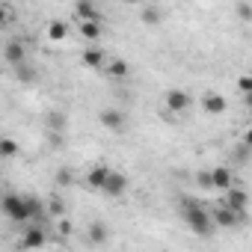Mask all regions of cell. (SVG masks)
Returning a JSON list of instances; mask_svg holds the SVG:
<instances>
[{"label":"cell","mask_w":252,"mask_h":252,"mask_svg":"<svg viewBox=\"0 0 252 252\" xmlns=\"http://www.w3.org/2000/svg\"><path fill=\"white\" fill-rule=\"evenodd\" d=\"M181 214H184V222L190 225V231L199 234V237H208V234L217 228L211 211H208L202 202H196V199H181Z\"/></svg>","instance_id":"obj_1"},{"label":"cell","mask_w":252,"mask_h":252,"mask_svg":"<svg viewBox=\"0 0 252 252\" xmlns=\"http://www.w3.org/2000/svg\"><path fill=\"white\" fill-rule=\"evenodd\" d=\"M0 211H3L12 222L18 225H27L33 222V214H30V205H27V196H18V193H6L0 199Z\"/></svg>","instance_id":"obj_2"},{"label":"cell","mask_w":252,"mask_h":252,"mask_svg":"<svg viewBox=\"0 0 252 252\" xmlns=\"http://www.w3.org/2000/svg\"><path fill=\"white\" fill-rule=\"evenodd\" d=\"M211 217H214L217 228H237V225H240V220H243V214H240V211H234V208H228L222 199L211 208Z\"/></svg>","instance_id":"obj_3"},{"label":"cell","mask_w":252,"mask_h":252,"mask_svg":"<svg viewBox=\"0 0 252 252\" xmlns=\"http://www.w3.org/2000/svg\"><path fill=\"white\" fill-rule=\"evenodd\" d=\"M48 243V228L42 222H27L24 225V234H21V249H39Z\"/></svg>","instance_id":"obj_4"},{"label":"cell","mask_w":252,"mask_h":252,"mask_svg":"<svg viewBox=\"0 0 252 252\" xmlns=\"http://www.w3.org/2000/svg\"><path fill=\"white\" fill-rule=\"evenodd\" d=\"M101 125H104L107 131H113V134H122V131H125V125H128V119H125L122 110L107 107V110H101Z\"/></svg>","instance_id":"obj_5"},{"label":"cell","mask_w":252,"mask_h":252,"mask_svg":"<svg viewBox=\"0 0 252 252\" xmlns=\"http://www.w3.org/2000/svg\"><path fill=\"white\" fill-rule=\"evenodd\" d=\"M190 107H193L190 92H184V89H169V92H166V110H172V113H187Z\"/></svg>","instance_id":"obj_6"},{"label":"cell","mask_w":252,"mask_h":252,"mask_svg":"<svg viewBox=\"0 0 252 252\" xmlns=\"http://www.w3.org/2000/svg\"><path fill=\"white\" fill-rule=\"evenodd\" d=\"M3 60L15 68V65H21V63H27V51H24V42L21 39H9L6 42V48H3Z\"/></svg>","instance_id":"obj_7"},{"label":"cell","mask_w":252,"mask_h":252,"mask_svg":"<svg viewBox=\"0 0 252 252\" xmlns=\"http://www.w3.org/2000/svg\"><path fill=\"white\" fill-rule=\"evenodd\" d=\"M222 202H225L228 208H234V211H240V214H243V211H246V205H249V193H246V190H240V187L234 184V187H228V190H225Z\"/></svg>","instance_id":"obj_8"},{"label":"cell","mask_w":252,"mask_h":252,"mask_svg":"<svg viewBox=\"0 0 252 252\" xmlns=\"http://www.w3.org/2000/svg\"><path fill=\"white\" fill-rule=\"evenodd\" d=\"M225 107H228V101H225L220 92H205V98H202V110H205L208 116H220V113H225Z\"/></svg>","instance_id":"obj_9"},{"label":"cell","mask_w":252,"mask_h":252,"mask_svg":"<svg viewBox=\"0 0 252 252\" xmlns=\"http://www.w3.org/2000/svg\"><path fill=\"white\" fill-rule=\"evenodd\" d=\"M125 190H128V178H125L122 172H110V178H107V184H104V190L101 193H107V196H122Z\"/></svg>","instance_id":"obj_10"},{"label":"cell","mask_w":252,"mask_h":252,"mask_svg":"<svg viewBox=\"0 0 252 252\" xmlns=\"http://www.w3.org/2000/svg\"><path fill=\"white\" fill-rule=\"evenodd\" d=\"M107 178H110V169H107V166H92V169L86 172V187H92V190H104Z\"/></svg>","instance_id":"obj_11"},{"label":"cell","mask_w":252,"mask_h":252,"mask_svg":"<svg viewBox=\"0 0 252 252\" xmlns=\"http://www.w3.org/2000/svg\"><path fill=\"white\" fill-rule=\"evenodd\" d=\"M214 172V190H228V187H234V175H231V169L228 166H214L211 169Z\"/></svg>","instance_id":"obj_12"},{"label":"cell","mask_w":252,"mask_h":252,"mask_svg":"<svg viewBox=\"0 0 252 252\" xmlns=\"http://www.w3.org/2000/svg\"><path fill=\"white\" fill-rule=\"evenodd\" d=\"M74 15H77L80 21H98V18H101V15H98V6L92 3V0H77Z\"/></svg>","instance_id":"obj_13"},{"label":"cell","mask_w":252,"mask_h":252,"mask_svg":"<svg viewBox=\"0 0 252 252\" xmlns=\"http://www.w3.org/2000/svg\"><path fill=\"white\" fill-rule=\"evenodd\" d=\"M80 60H83L86 68H104V65H107V57H104V51H98V48H86Z\"/></svg>","instance_id":"obj_14"},{"label":"cell","mask_w":252,"mask_h":252,"mask_svg":"<svg viewBox=\"0 0 252 252\" xmlns=\"http://www.w3.org/2000/svg\"><path fill=\"white\" fill-rule=\"evenodd\" d=\"M45 125L54 131V134H63V128H65V113H60V110H51L48 116H45Z\"/></svg>","instance_id":"obj_15"},{"label":"cell","mask_w":252,"mask_h":252,"mask_svg":"<svg viewBox=\"0 0 252 252\" xmlns=\"http://www.w3.org/2000/svg\"><path fill=\"white\" fill-rule=\"evenodd\" d=\"M107 74L110 77H116V80H122V77H128V63L125 60H107Z\"/></svg>","instance_id":"obj_16"},{"label":"cell","mask_w":252,"mask_h":252,"mask_svg":"<svg viewBox=\"0 0 252 252\" xmlns=\"http://www.w3.org/2000/svg\"><path fill=\"white\" fill-rule=\"evenodd\" d=\"M80 36H83L86 42L101 39V24H98V21H80Z\"/></svg>","instance_id":"obj_17"},{"label":"cell","mask_w":252,"mask_h":252,"mask_svg":"<svg viewBox=\"0 0 252 252\" xmlns=\"http://www.w3.org/2000/svg\"><path fill=\"white\" fill-rule=\"evenodd\" d=\"M68 36V24H63V21H51L48 24V39L51 42H63Z\"/></svg>","instance_id":"obj_18"},{"label":"cell","mask_w":252,"mask_h":252,"mask_svg":"<svg viewBox=\"0 0 252 252\" xmlns=\"http://www.w3.org/2000/svg\"><path fill=\"white\" fill-rule=\"evenodd\" d=\"M89 243H95V246L107 243V225L104 222H92L89 225Z\"/></svg>","instance_id":"obj_19"},{"label":"cell","mask_w":252,"mask_h":252,"mask_svg":"<svg viewBox=\"0 0 252 252\" xmlns=\"http://www.w3.org/2000/svg\"><path fill=\"white\" fill-rule=\"evenodd\" d=\"M18 155V143L12 137H3L0 140V158H15Z\"/></svg>","instance_id":"obj_20"},{"label":"cell","mask_w":252,"mask_h":252,"mask_svg":"<svg viewBox=\"0 0 252 252\" xmlns=\"http://www.w3.org/2000/svg\"><path fill=\"white\" fill-rule=\"evenodd\" d=\"M140 21H143V24H160V9H158V6H143Z\"/></svg>","instance_id":"obj_21"},{"label":"cell","mask_w":252,"mask_h":252,"mask_svg":"<svg viewBox=\"0 0 252 252\" xmlns=\"http://www.w3.org/2000/svg\"><path fill=\"white\" fill-rule=\"evenodd\" d=\"M54 181H57L60 187H71V181H74V172H71L68 166H60V169H57V175H54Z\"/></svg>","instance_id":"obj_22"},{"label":"cell","mask_w":252,"mask_h":252,"mask_svg":"<svg viewBox=\"0 0 252 252\" xmlns=\"http://www.w3.org/2000/svg\"><path fill=\"white\" fill-rule=\"evenodd\" d=\"M234 12L240 21H252V3H246V0H237L234 3Z\"/></svg>","instance_id":"obj_23"},{"label":"cell","mask_w":252,"mask_h":252,"mask_svg":"<svg viewBox=\"0 0 252 252\" xmlns=\"http://www.w3.org/2000/svg\"><path fill=\"white\" fill-rule=\"evenodd\" d=\"M15 74H18V80H24V83H33L36 80V71L27 65V63H21V65H15Z\"/></svg>","instance_id":"obj_24"},{"label":"cell","mask_w":252,"mask_h":252,"mask_svg":"<svg viewBox=\"0 0 252 252\" xmlns=\"http://www.w3.org/2000/svg\"><path fill=\"white\" fill-rule=\"evenodd\" d=\"M196 184H199V187H205V190H214V172H211V169L196 172Z\"/></svg>","instance_id":"obj_25"},{"label":"cell","mask_w":252,"mask_h":252,"mask_svg":"<svg viewBox=\"0 0 252 252\" xmlns=\"http://www.w3.org/2000/svg\"><path fill=\"white\" fill-rule=\"evenodd\" d=\"M63 211H65V202H63L60 196L48 199V214H51V217H63Z\"/></svg>","instance_id":"obj_26"},{"label":"cell","mask_w":252,"mask_h":252,"mask_svg":"<svg viewBox=\"0 0 252 252\" xmlns=\"http://www.w3.org/2000/svg\"><path fill=\"white\" fill-rule=\"evenodd\" d=\"M237 92L240 95H249L252 92V74H240L237 77Z\"/></svg>","instance_id":"obj_27"},{"label":"cell","mask_w":252,"mask_h":252,"mask_svg":"<svg viewBox=\"0 0 252 252\" xmlns=\"http://www.w3.org/2000/svg\"><path fill=\"white\" fill-rule=\"evenodd\" d=\"M249 155H252V149H249V146H246V143H243V146H240V149H234V158H237V160H240V163H246V160H249Z\"/></svg>","instance_id":"obj_28"},{"label":"cell","mask_w":252,"mask_h":252,"mask_svg":"<svg viewBox=\"0 0 252 252\" xmlns=\"http://www.w3.org/2000/svg\"><path fill=\"white\" fill-rule=\"evenodd\" d=\"M57 231H60L63 237H68V234H71V220H60V222H57Z\"/></svg>","instance_id":"obj_29"},{"label":"cell","mask_w":252,"mask_h":252,"mask_svg":"<svg viewBox=\"0 0 252 252\" xmlns=\"http://www.w3.org/2000/svg\"><path fill=\"white\" fill-rule=\"evenodd\" d=\"M243 143L252 149V125H249V128H246V134H243Z\"/></svg>","instance_id":"obj_30"},{"label":"cell","mask_w":252,"mask_h":252,"mask_svg":"<svg viewBox=\"0 0 252 252\" xmlns=\"http://www.w3.org/2000/svg\"><path fill=\"white\" fill-rule=\"evenodd\" d=\"M12 21V6H3V24H9Z\"/></svg>","instance_id":"obj_31"},{"label":"cell","mask_w":252,"mask_h":252,"mask_svg":"<svg viewBox=\"0 0 252 252\" xmlns=\"http://www.w3.org/2000/svg\"><path fill=\"white\" fill-rule=\"evenodd\" d=\"M243 104H246V107H252V92H249V95H243Z\"/></svg>","instance_id":"obj_32"},{"label":"cell","mask_w":252,"mask_h":252,"mask_svg":"<svg viewBox=\"0 0 252 252\" xmlns=\"http://www.w3.org/2000/svg\"><path fill=\"white\" fill-rule=\"evenodd\" d=\"M122 3H140V0H122Z\"/></svg>","instance_id":"obj_33"},{"label":"cell","mask_w":252,"mask_h":252,"mask_svg":"<svg viewBox=\"0 0 252 252\" xmlns=\"http://www.w3.org/2000/svg\"><path fill=\"white\" fill-rule=\"evenodd\" d=\"M249 122H252V107H249Z\"/></svg>","instance_id":"obj_34"}]
</instances>
